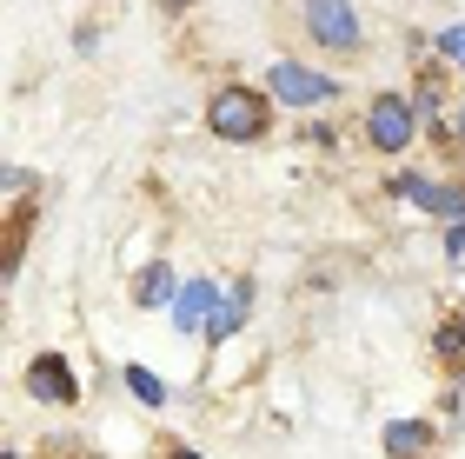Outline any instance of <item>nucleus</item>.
Wrapping results in <instances>:
<instances>
[{
    "mask_svg": "<svg viewBox=\"0 0 465 459\" xmlns=\"http://www.w3.org/2000/svg\"><path fill=\"white\" fill-rule=\"evenodd\" d=\"M206 127H213L220 140H260L272 127V114H266V100L252 87H220L213 100H206Z\"/></svg>",
    "mask_w": 465,
    "mask_h": 459,
    "instance_id": "1",
    "label": "nucleus"
},
{
    "mask_svg": "<svg viewBox=\"0 0 465 459\" xmlns=\"http://www.w3.org/2000/svg\"><path fill=\"white\" fill-rule=\"evenodd\" d=\"M306 34L326 54H359L366 47V20L352 14V0H306Z\"/></svg>",
    "mask_w": 465,
    "mask_h": 459,
    "instance_id": "2",
    "label": "nucleus"
},
{
    "mask_svg": "<svg viewBox=\"0 0 465 459\" xmlns=\"http://www.w3.org/2000/svg\"><path fill=\"white\" fill-rule=\"evenodd\" d=\"M412 134H419L412 100L406 94H372V107H366V140H372V147L379 154H406Z\"/></svg>",
    "mask_w": 465,
    "mask_h": 459,
    "instance_id": "3",
    "label": "nucleus"
},
{
    "mask_svg": "<svg viewBox=\"0 0 465 459\" xmlns=\"http://www.w3.org/2000/svg\"><path fill=\"white\" fill-rule=\"evenodd\" d=\"M266 87L286 100V107H312V100H332V80L326 74H312V67H300V60H280V67L266 74Z\"/></svg>",
    "mask_w": 465,
    "mask_h": 459,
    "instance_id": "4",
    "label": "nucleus"
},
{
    "mask_svg": "<svg viewBox=\"0 0 465 459\" xmlns=\"http://www.w3.org/2000/svg\"><path fill=\"white\" fill-rule=\"evenodd\" d=\"M27 386H34V400H47V406H74V400H80L74 366L60 360V353H40V360L27 366Z\"/></svg>",
    "mask_w": 465,
    "mask_h": 459,
    "instance_id": "5",
    "label": "nucleus"
},
{
    "mask_svg": "<svg viewBox=\"0 0 465 459\" xmlns=\"http://www.w3.org/2000/svg\"><path fill=\"white\" fill-rule=\"evenodd\" d=\"M220 294H226V286H213V280H193V286H180V300H173V320L186 326V333H206V326H213L220 320Z\"/></svg>",
    "mask_w": 465,
    "mask_h": 459,
    "instance_id": "6",
    "label": "nucleus"
},
{
    "mask_svg": "<svg viewBox=\"0 0 465 459\" xmlns=\"http://www.w3.org/2000/svg\"><path fill=\"white\" fill-rule=\"evenodd\" d=\"M432 453V426L426 420H392L386 426V459H426Z\"/></svg>",
    "mask_w": 465,
    "mask_h": 459,
    "instance_id": "7",
    "label": "nucleus"
},
{
    "mask_svg": "<svg viewBox=\"0 0 465 459\" xmlns=\"http://www.w3.org/2000/svg\"><path fill=\"white\" fill-rule=\"evenodd\" d=\"M246 306H252V286H226V313L206 326V340H232V333L246 326Z\"/></svg>",
    "mask_w": 465,
    "mask_h": 459,
    "instance_id": "8",
    "label": "nucleus"
},
{
    "mask_svg": "<svg viewBox=\"0 0 465 459\" xmlns=\"http://www.w3.org/2000/svg\"><path fill=\"white\" fill-rule=\"evenodd\" d=\"M134 300H140V306H173V300H180V294H173V274H166V266L153 260V266H146V274H140Z\"/></svg>",
    "mask_w": 465,
    "mask_h": 459,
    "instance_id": "9",
    "label": "nucleus"
},
{
    "mask_svg": "<svg viewBox=\"0 0 465 459\" xmlns=\"http://www.w3.org/2000/svg\"><path fill=\"white\" fill-rule=\"evenodd\" d=\"M126 386H134V400H140V406H166V380H160V373L126 366Z\"/></svg>",
    "mask_w": 465,
    "mask_h": 459,
    "instance_id": "10",
    "label": "nucleus"
},
{
    "mask_svg": "<svg viewBox=\"0 0 465 459\" xmlns=\"http://www.w3.org/2000/svg\"><path fill=\"white\" fill-rule=\"evenodd\" d=\"M439 353H446V360H465V320L439 326Z\"/></svg>",
    "mask_w": 465,
    "mask_h": 459,
    "instance_id": "11",
    "label": "nucleus"
},
{
    "mask_svg": "<svg viewBox=\"0 0 465 459\" xmlns=\"http://www.w3.org/2000/svg\"><path fill=\"white\" fill-rule=\"evenodd\" d=\"M439 54H446V60H459V67H465V27H446V34H439Z\"/></svg>",
    "mask_w": 465,
    "mask_h": 459,
    "instance_id": "12",
    "label": "nucleus"
},
{
    "mask_svg": "<svg viewBox=\"0 0 465 459\" xmlns=\"http://www.w3.org/2000/svg\"><path fill=\"white\" fill-rule=\"evenodd\" d=\"M446 254H452V260H465V220H452V226H446Z\"/></svg>",
    "mask_w": 465,
    "mask_h": 459,
    "instance_id": "13",
    "label": "nucleus"
},
{
    "mask_svg": "<svg viewBox=\"0 0 465 459\" xmlns=\"http://www.w3.org/2000/svg\"><path fill=\"white\" fill-rule=\"evenodd\" d=\"M160 7H173V14H186V7H200V0H160Z\"/></svg>",
    "mask_w": 465,
    "mask_h": 459,
    "instance_id": "14",
    "label": "nucleus"
},
{
    "mask_svg": "<svg viewBox=\"0 0 465 459\" xmlns=\"http://www.w3.org/2000/svg\"><path fill=\"white\" fill-rule=\"evenodd\" d=\"M166 459H200V453H193V446H173V453H166Z\"/></svg>",
    "mask_w": 465,
    "mask_h": 459,
    "instance_id": "15",
    "label": "nucleus"
},
{
    "mask_svg": "<svg viewBox=\"0 0 465 459\" xmlns=\"http://www.w3.org/2000/svg\"><path fill=\"white\" fill-rule=\"evenodd\" d=\"M452 127H459V140H465V100H459V114H452Z\"/></svg>",
    "mask_w": 465,
    "mask_h": 459,
    "instance_id": "16",
    "label": "nucleus"
}]
</instances>
